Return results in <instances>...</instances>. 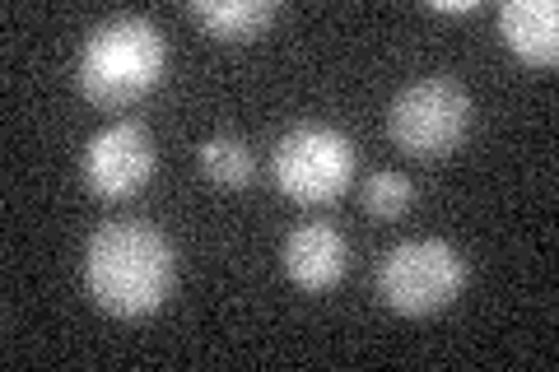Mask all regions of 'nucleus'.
Here are the masks:
<instances>
[{"instance_id": "obj_1", "label": "nucleus", "mask_w": 559, "mask_h": 372, "mask_svg": "<svg viewBox=\"0 0 559 372\" xmlns=\"http://www.w3.org/2000/svg\"><path fill=\"white\" fill-rule=\"evenodd\" d=\"M178 285V252L145 219H112L84 242V293L121 322L154 316Z\"/></svg>"}, {"instance_id": "obj_2", "label": "nucleus", "mask_w": 559, "mask_h": 372, "mask_svg": "<svg viewBox=\"0 0 559 372\" xmlns=\"http://www.w3.org/2000/svg\"><path fill=\"white\" fill-rule=\"evenodd\" d=\"M168 70V38L159 24H150L145 14H112L90 28V38L80 47V94L94 108H131L164 80Z\"/></svg>"}, {"instance_id": "obj_3", "label": "nucleus", "mask_w": 559, "mask_h": 372, "mask_svg": "<svg viewBox=\"0 0 559 372\" xmlns=\"http://www.w3.org/2000/svg\"><path fill=\"white\" fill-rule=\"evenodd\" d=\"M359 149L345 131L326 127V121H304L275 140L271 172L275 187L285 191L294 205H331L355 187Z\"/></svg>"}, {"instance_id": "obj_4", "label": "nucleus", "mask_w": 559, "mask_h": 372, "mask_svg": "<svg viewBox=\"0 0 559 372\" xmlns=\"http://www.w3.org/2000/svg\"><path fill=\"white\" fill-rule=\"evenodd\" d=\"M466 289V256L448 238L396 242L378 261V298L401 316H433Z\"/></svg>"}, {"instance_id": "obj_5", "label": "nucleus", "mask_w": 559, "mask_h": 372, "mask_svg": "<svg viewBox=\"0 0 559 372\" xmlns=\"http://www.w3.org/2000/svg\"><path fill=\"white\" fill-rule=\"evenodd\" d=\"M471 121H476V103H471L466 84L448 75H429V80L406 84L392 98L388 135L411 158H443L466 140Z\"/></svg>"}, {"instance_id": "obj_6", "label": "nucleus", "mask_w": 559, "mask_h": 372, "mask_svg": "<svg viewBox=\"0 0 559 372\" xmlns=\"http://www.w3.org/2000/svg\"><path fill=\"white\" fill-rule=\"evenodd\" d=\"M84 187L94 191L98 201H131L145 191V182L154 177V140L140 121H112L103 127L80 158Z\"/></svg>"}, {"instance_id": "obj_7", "label": "nucleus", "mask_w": 559, "mask_h": 372, "mask_svg": "<svg viewBox=\"0 0 559 372\" xmlns=\"http://www.w3.org/2000/svg\"><path fill=\"white\" fill-rule=\"evenodd\" d=\"M349 242L331 224H299L285 238V275L304 293H331L345 279Z\"/></svg>"}, {"instance_id": "obj_8", "label": "nucleus", "mask_w": 559, "mask_h": 372, "mask_svg": "<svg viewBox=\"0 0 559 372\" xmlns=\"http://www.w3.org/2000/svg\"><path fill=\"white\" fill-rule=\"evenodd\" d=\"M499 38L518 61L550 70L559 61V5L555 0H503Z\"/></svg>"}, {"instance_id": "obj_9", "label": "nucleus", "mask_w": 559, "mask_h": 372, "mask_svg": "<svg viewBox=\"0 0 559 372\" xmlns=\"http://www.w3.org/2000/svg\"><path fill=\"white\" fill-rule=\"evenodd\" d=\"M187 14L219 43H252L280 20V5L275 0H197Z\"/></svg>"}, {"instance_id": "obj_10", "label": "nucleus", "mask_w": 559, "mask_h": 372, "mask_svg": "<svg viewBox=\"0 0 559 372\" xmlns=\"http://www.w3.org/2000/svg\"><path fill=\"white\" fill-rule=\"evenodd\" d=\"M197 164H201V172L210 177V182L224 187V191H248L252 187V172H257L252 149L242 145V140H234V135L205 140V145L197 149Z\"/></svg>"}, {"instance_id": "obj_11", "label": "nucleus", "mask_w": 559, "mask_h": 372, "mask_svg": "<svg viewBox=\"0 0 559 372\" xmlns=\"http://www.w3.org/2000/svg\"><path fill=\"white\" fill-rule=\"evenodd\" d=\"M411 201H415V187H411L406 172H373V177H364V187H359V205L369 219L392 224V219L406 215Z\"/></svg>"}, {"instance_id": "obj_12", "label": "nucleus", "mask_w": 559, "mask_h": 372, "mask_svg": "<svg viewBox=\"0 0 559 372\" xmlns=\"http://www.w3.org/2000/svg\"><path fill=\"white\" fill-rule=\"evenodd\" d=\"M433 14H476L480 0H429Z\"/></svg>"}]
</instances>
